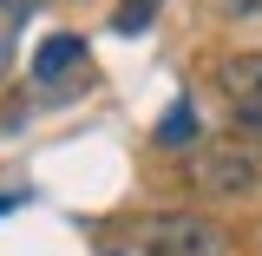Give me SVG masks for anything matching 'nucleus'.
I'll use <instances>...</instances> for the list:
<instances>
[{
  "label": "nucleus",
  "instance_id": "1",
  "mask_svg": "<svg viewBox=\"0 0 262 256\" xmlns=\"http://www.w3.org/2000/svg\"><path fill=\"white\" fill-rule=\"evenodd\" d=\"M190 184L203 197H256L262 191V145H256V131H236V138L196 145Z\"/></svg>",
  "mask_w": 262,
  "mask_h": 256
},
{
  "label": "nucleus",
  "instance_id": "2",
  "mask_svg": "<svg viewBox=\"0 0 262 256\" xmlns=\"http://www.w3.org/2000/svg\"><path fill=\"white\" fill-rule=\"evenodd\" d=\"M138 250L144 256H229V230L196 217V210H164L138 224Z\"/></svg>",
  "mask_w": 262,
  "mask_h": 256
},
{
  "label": "nucleus",
  "instance_id": "3",
  "mask_svg": "<svg viewBox=\"0 0 262 256\" xmlns=\"http://www.w3.org/2000/svg\"><path fill=\"white\" fill-rule=\"evenodd\" d=\"M79 53H85V40H72V33H53V40L33 53V79H39V86H53L59 72H72V66H79Z\"/></svg>",
  "mask_w": 262,
  "mask_h": 256
},
{
  "label": "nucleus",
  "instance_id": "4",
  "mask_svg": "<svg viewBox=\"0 0 262 256\" xmlns=\"http://www.w3.org/2000/svg\"><path fill=\"white\" fill-rule=\"evenodd\" d=\"M223 86H229V99H236V105H243V99H262V53L223 60Z\"/></svg>",
  "mask_w": 262,
  "mask_h": 256
},
{
  "label": "nucleus",
  "instance_id": "5",
  "mask_svg": "<svg viewBox=\"0 0 262 256\" xmlns=\"http://www.w3.org/2000/svg\"><path fill=\"white\" fill-rule=\"evenodd\" d=\"M158 7H164V0H118L112 27H118V33H144L151 20H158Z\"/></svg>",
  "mask_w": 262,
  "mask_h": 256
},
{
  "label": "nucleus",
  "instance_id": "6",
  "mask_svg": "<svg viewBox=\"0 0 262 256\" xmlns=\"http://www.w3.org/2000/svg\"><path fill=\"white\" fill-rule=\"evenodd\" d=\"M190 131H196V112H190V105H177V112L158 125V138H164V145H177V138H190Z\"/></svg>",
  "mask_w": 262,
  "mask_h": 256
},
{
  "label": "nucleus",
  "instance_id": "7",
  "mask_svg": "<svg viewBox=\"0 0 262 256\" xmlns=\"http://www.w3.org/2000/svg\"><path fill=\"white\" fill-rule=\"evenodd\" d=\"M236 131H262V99H243L236 105Z\"/></svg>",
  "mask_w": 262,
  "mask_h": 256
},
{
  "label": "nucleus",
  "instance_id": "8",
  "mask_svg": "<svg viewBox=\"0 0 262 256\" xmlns=\"http://www.w3.org/2000/svg\"><path fill=\"white\" fill-rule=\"evenodd\" d=\"M7 210H13V197H0V217H7Z\"/></svg>",
  "mask_w": 262,
  "mask_h": 256
}]
</instances>
